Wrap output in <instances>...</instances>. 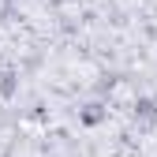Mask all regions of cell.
<instances>
[{
  "instance_id": "cell-1",
  "label": "cell",
  "mask_w": 157,
  "mask_h": 157,
  "mask_svg": "<svg viewBox=\"0 0 157 157\" xmlns=\"http://www.w3.org/2000/svg\"><path fill=\"white\" fill-rule=\"evenodd\" d=\"M101 120H105V109H101V105H86V109H82V124L94 127V124H101Z\"/></svg>"
},
{
  "instance_id": "cell-2",
  "label": "cell",
  "mask_w": 157,
  "mask_h": 157,
  "mask_svg": "<svg viewBox=\"0 0 157 157\" xmlns=\"http://www.w3.org/2000/svg\"><path fill=\"white\" fill-rule=\"evenodd\" d=\"M11 90H15V78H11V75H0V94L11 97Z\"/></svg>"
}]
</instances>
